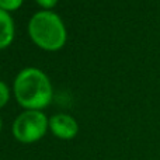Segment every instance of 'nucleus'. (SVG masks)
<instances>
[{
    "instance_id": "39448f33",
    "label": "nucleus",
    "mask_w": 160,
    "mask_h": 160,
    "mask_svg": "<svg viewBox=\"0 0 160 160\" xmlns=\"http://www.w3.org/2000/svg\"><path fill=\"white\" fill-rule=\"evenodd\" d=\"M14 38V22L8 11L0 8V49L8 47Z\"/></svg>"
},
{
    "instance_id": "6e6552de",
    "label": "nucleus",
    "mask_w": 160,
    "mask_h": 160,
    "mask_svg": "<svg viewBox=\"0 0 160 160\" xmlns=\"http://www.w3.org/2000/svg\"><path fill=\"white\" fill-rule=\"evenodd\" d=\"M37 3H38L41 7H44V8H51V7H53V6L58 3V0H35Z\"/></svg>"
},
{
    "instance_id": "1a4fd4ad",
    "label": "nucleus",
    "mask_w": 160,
    "mask_h": 160,
    "mask_svg": "<svg viewBox=\"0 0 160 160\" xmlns=\"http://www.w3.org/2000/svg\"><path fill=\"white\" fill-rule=\"evenodd\" d=\"M0 131H2V119H0Z\"/></svg>"
},
{
    "instance_id": "423d86ee",
    "label": "nucleus",
    "mask_w": 160,
    "mask_h": 160,
    "mask_svg": "<svg viewBox=\"0 0 160 160\" xmlns=\"http://www.w3.org/2000/svg\"><path fill=\"white\" fill-rule=\"evenodd\" d=\"M22 4V0H0V8L4 11H14Z\"/></svg>"
},
{
    "instance_id": "f03ea898",
    "label": "nucleus",
    "mask_w": 160,
    "mask_h": 160,
    "mask_svg": "<svg viewBox=\"0 0 160 160\" xmlns=\"http://www.w3.org/2000/svg\"><path fill=\"white\" fill-rule=\"evenodd\" d=\"M31 39L45 51H58L66 42V28L63 21L53 11L44 10L32 16L28 24Z\"/></svg>"
},
{
    "instance_id": "20e7f679",
    "label": "nucleus",
    "mask_w": 160,
    "mask_h": 160,
    "mask_svg": "<svg viewBox=\"0 0 160 160\" xmlns=\"http://www.w3.org/2000/svg\"><path fill=\"white\" fill-rule=\"evenodd\" d=\"M49 128L59 139H72L78 135L79 125L73 117L68 114H56L49 119Z\"/></svg>"
},
{
    "instance_id": "f257e3e1",
    "label": "nucleus",
    "mask_w": 160,
    "mask_h": 160,
    "mask_svg": "<svg viewBox=\"0 0 160 160\" xmlns=\"http://www.w3.org/2000/svg\"><path fill=\"white\" fill-rule=\"evenodd\" d=\"M14 94L20 105L27 110H41L52 100V86L42 70L27 68L14 80Z\"/></svg>"
},
{
    "instance_id": "0eeeda50",
    "label": "nucleus",
    "mask_w": 160,
    "mask_h": 160,
    "mask_svg": "<svg viewBox=\"0 0 160 160\" xmlns=\"http://www.w3.org/2000/svg\"><path fill=\"white\" fill-rule=\"evenodd\" d=\"M8 97H10V93H8V87L6 86V83L0 82V108L4 107L8 101Z\"/></svg>"
},
{
    "instance_id": "7ed1b4c3",
    "label": "nucleus",
    "mask_w": 160,
    "mask_h": 160,
    "mask_svg": "<svg viewBox=\"0 0 160 160\" xmlns=\"http://www.w3.org/2000/svg\"><path fill=\"white\" fill-rule=\"evenodd\" d=\"M49 119L42 111L27 110L16 118L13 124V135L21 143H34L47 133Z\"/></svg>"
}]
</instances>
